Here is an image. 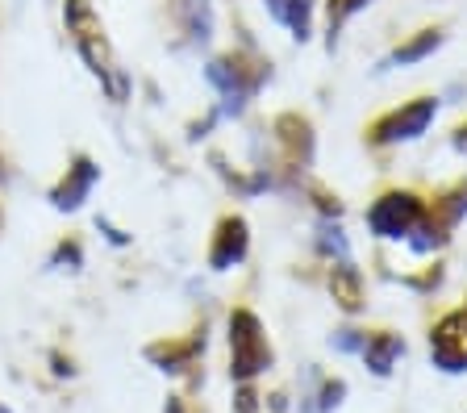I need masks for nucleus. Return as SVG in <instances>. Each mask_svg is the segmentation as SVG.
Instances as JSON below:
<instances>
[{"mask_svg":"<svg viewBox=\"0 0 467 413\" xmlns=\"http://www.w3.org/2000/svg\"><path fill=\"white\" fill-rule=\"evenodd\" d=\"M63 17H67V30H71V42H76L79 59L88 63V71L100 79L109 88L113 100H126L130 84H126V71L113 63V50H109V38H105V26H100L97 9L88 0H67L63 5Z\"/></svg>","mask_w":467,"mask_h":413,"instance_id":"obj_1","label":"nucleus"},{"mask_svg":"<svg viewBox=\"0 0 467 413\" xmlns=\"http://www.w3.org/2000/svg\"><path fill=\"white\" fill-rule=\"evenodd\" d=\"M267 364H272V346L263 338L259 317L251 309H234L230 314V376L246 384Z\"/></svg>","mask_w":467,"mask_h":413,"instance_id":"obj_2","label":"nucleus"},{"mask_svg":"<svg viewBox=\"0 0 467 413\" xmlns=\"http://www.w3.org/2000/svg\"><path fill=\"white\" fill-rule=\"evenodd\" d=\"M421 217H426V209H421V201L413 192H389V197H379L368 209V226L379 238H409Z\"/></svg>","mask_w":467,"mask_h":413,"instance_id":"obj_3","label":"nucleus"},{"mask_svg":"<svg viewBox=\"0 0 467 413\" xmlns=\"http://www.w3.org/2000/svg\"><path fill=\"white\" fill-rule=\"evenodd\" d=\"M430 355L442 372H467V309L442 317L430 335Z\"/></svg>","mask_w":467,"mask_h":413,"instance_id":"obj_4","label":"nucleus"},{"mask_svg":"<svg viewBox=\"0 0 467 413\" xmlns=\"http://www.w3.org/2000/svg\"><path fill=\"white\" fill-rule=\"evenodd\" d=\"M434 100H413V105L397 108V113H389L384 121H376V129H371V138L376 142H409V138L426 134V126L434 121Z\"/></svg>","mask_w":467,"mask_h":413,"instance_id":"obj_5","label":"nucleus"},{"mask_svg":"<svg viewBox=\"0 0 467 413\" xmlns=\"http://www.w3.org/2000/svg\"><path fill=\"white\" fill-rule=\"evenodd\" d=\"M97 180H100V168L88 155H79L76 163L67 168V176L50 188V205H55L58 213H76V209L88 201V192H92V184H97Z\"/></svg>","mask_w":467,"mask_h":413,"instance_id":"obj_6","label":"nucleus"},{"mask_svg":"<svg viewBox=\"0 0 467 413\" xmlns=\"http://www.w3.org/2000/svg\"><path fill=\"white\" fill-rule=\"evenodd\" d=\"M204 76H209V84H213V88L222 92L225 113H243L246 97H251L254 84H259V76H246V71L238 67L234 59H213Z\"/></svg>","mask_w":467,"mask_h":413,"instance_id":"obj_7","label":"nucleus"},{"mask_svg":"<svg viewBox=\"0 0 467 413\" xmlns=\"http://www.w3.org/2000/svg\"><path fill=\"white\" fill-rule=\"evenodd\" d=\"M246 246H251V230H246L243 217H225L213 234V246H209V267L213 272H230L246 259Z\"/></svg>","mask_w":467,"mask_h":413,"instance_id":"obj_8","label":"nucleus"},{"mask_svg":"<svg viewBox=\"0 0 467 413\" xmlns=\"http://www.w3.org/2000/svg\"><path fill=\"white\" fill-rule=\"evenodd\" d=\"M330 293H334V301H338L347 314L363 309V280H359V272H355V263H350V259H338V263H334Z\"/></svg>","mask_w":467,"mask_h":413,"instance_id":"obj_9","label":"nucleus"},{"mask_svg":"<svg viewBox=\"0 0 467 413\" xmlns=\"http://www.w3.org/2000/svg\"><path fill=\"white\" fill-rule=\"evenodd\" d=\"M400 355H405V343H400L397 335H371L368 343H363V359H368V367L376 376H389Z\"/></svg>","mask_w":467,"mask_h":413,"instance_id":"obj_10","label":"nucleus"},{"mask_svg":"<svg viewBox=\"0 0 467 413\" xmlns=\"http://www.w3.org/2000/svg\"><path fill=\"white\" fill-rule=\"evenodd\" d=\"M463 213H467V180L455 188V192H447V197L438 201V205H434V217H430V222H426V217H421V226H430L438 238H447V234H442V230H447V226H455V222H459V217H463Z\"/></svg>","mask_w":467,"mask_h":413,"instance_id":"obj_11","label":"nucleus"},{"mask_svg":"<svg viewBox=\"0 0 467 413\" xmlns=\"http://www.w3.org/2000/svg\"><path fill=\"white\" fill-rule=\"evenodd\" d=\"M175 17L184 21V30L192 34L196 42H204L213 34V9H209V0H175Z\"/></svg>","mask_w":467,"mask_h":413,"instance_id":"obj_12","label":"nucleus"},{"mask_svg":"<svg viewBox=\"0 0 467 413\" xmlns=\"http://www.w3.org/2000/svg\"><path fill=\"white\" fill-rule=\"evenodd\" d=\"M204 346V335L201 338H192V343H159V346H150V351H146V359H155L159 367H163V372H184L188 367V359H192L196 351H201Z\"/></svg>","mask_w":467,"mask_h":413,"instance_id":"obj_13","label":"nucleus"},{"mask_svg":"<svg viewBox=\"0 0 467 413\" xmlns=\"http://www.w3.org/2000/svg\"><path fill=\"white\" fill-rule=\"evenodd\" d=\"M438 46H442V34H438V30H421L418 38H409L405 46L392 50V59H389V63H397V67H409V63H421L426 55H434Z\"/></svg>","mask_w":467,"mask_h":413,"instance_id":"obj_14","label":"nucleus"},{"mask_svg":"<svg viewBox=\"0 0 467 413\" xmlns=\"http://www.w3.org/2000/svg\"><path fill=\"white\" fill-rule=\"evenodd\" d=\"M280 138H284V147H288V155L292 159H309V150H313V138H309V126H305L301 118H280Z\"/></svg>","mask_w":467,"mask_h":413,"instance_id":"obj_15","label":"nucleus"},{"mask_svg":"<svg viewBox=\"0 0 467 413\" xmlns=\"http://www.w3.org/2000/svg\"><path fill=\"white\" fill-rule=\"evenodd\" d=\"M363 5H368V0H330V34L338 30V26L350 17V13H359Z\"/></svg>","mask_w":467,"mask_h":413,"instance_id":"obj_16","label":"nucleus"},{"mask_svg":"<svg viewBox=\"0 0 467 413\" xmlns=\"http://www.w3.org/2000/svg\"><path fill=\"white\" fill-rule=\"evenodd\" d=\"M342 393H347V384H342V380L326 384V388H321V405H317V409H321V413H326V409H338Z\"/></svg>","mask_w":467,"mask_h":413,"instance_id":"obj_17","label":"nucleus"},{"mask_svg":"<svg viewBox=\"0 0 467 413\" xmlns=\"http://www.w3.org/2000/svg\"><path fill=\"white\" fill-rule=\"evenodd\" d=\"M55 263H71V267H79V246L76 243H63L55 251Z\"/></svg>","mask_w":467,"mask_h":413,"instance_id":"obj_18","label":"nucleus"},{"mask_svg":"<svg viewBox=\"0 0 467 413\" xmlns=\"http://www.w3.org/2000/svg\"><path fill=\"white\" fill-rule=\"evenodd\" d=\"M254 401H259V397H254L251 388H243V393L234 397V413H254Z\"/></svg>","mask_w":467,"mask_h":413,"instance_id":"obj_19","label":"nucleus"},{"mask_svg":"<svg viewBox=\"0 0 467 413\" xmlns=\"http://www.w3.org/2000/svg\"><path fill=\"white\" fill-rule=\"evenodd\" d=\"M455 147H459V150H467V126L455 134Z\"/></svg>","mask_w":467,"mask_h":413,"instance_id":"obj_20","label":"nucleus"},{"mask_svg":"<svg viewBox=\"0 0 467 413\" xmlns=\"http://www.w3.org/2000/svg\"><path fill=\"white\" fill-rule=\"evenodd\" d=\"M163 413H184V405H180V401H175V397H171V401H167V409Z\"/></svg>","mask_w":467,"mask_h":413,"instance_id":"obj_21","label":"nucleus"},{"mask_svg":"<svg viewBox=\"0 0 467 413\" xmlns=\"http://www.w3.org/2000/svg\"><path fill=\"white\" fill-rule=\"evenodd\" d=\"M0 413H9V409H5V405H0Z\"/></svg>","mask_w":467,"mask_h":413,"instance_id":"obj_22","label":"nucleus"}]
</instances>
